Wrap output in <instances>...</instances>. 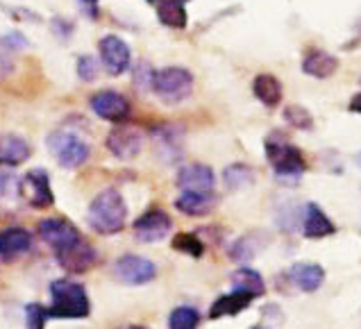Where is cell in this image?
<instances>
[{
  "instance_id": "6da1fadb",
  "label": "cell",
  "mask_w": 361,
  "mask_h": 329,
  "mask_svg": "<svg viewBox=\"0 0 361 329\" xmlns=\"http://www.w3.org/2000/svg\"><path fill=\"white\" fill-rule=\"evenodd\" d=\"M87 221L91 225V230L102 236L118 234L126 228L128 221V204L123 200V195L116 189L100 191L94 198V202L89 204Z\"/></svg>"
},
{
  "instance_id": "7a4b0ae2",
  "label": "cell",
  "mask_w": 361,
  "mask_h": 329,
  "mask_svg": "<svg viewBox=\"0 0 361 329\" xmlns=\"http://www.w3.org/2000/svg\"><path fill=\"white\" fill-rule=\"evenodd\" d=\"M266 159L271 163V168L275 170L277 180L282 184H298L302 178V173L307 170L305 155L288 139L282 135H271L264 143Z\"/></svg>"
},
{
  "instance_id": "3957f363",
  "label": "cell",
  "mask_w": 361,
  "mask_h": 329,
  "mask_svg": "<svg viewBox=\"0 0 361 329\" xmlns=\"http://www.w3.org/2000/svg\"><path fill=\"white\" fill-rule=\"evenodd\" d=\"M91 311V302L82 284L71 280H55L50 284V316L55 318H87Z\"/></svg>"
},
{
  "instance_id": "277c9868",
  "label": "cell",
  "mask_w": 361,
  "mask_h": 329,
  "mask_svg": "<svg viewBox=\"0 0 361 329\" xmlns=\"http://www.w3.org/2000/svg\"><path fill=\"white\" fill-rule=\"evenodd\" d=\"M46 146L61 168H80L91 155L89 143L82 139L78 132L66 130V128L50 132Z\"/></svg>"
},
{
  "instance_id": "5b68a950",
  "label": "cell",
  "mask_w": 361,
  "mask_h": 329,
  "mask_svg": "<svg viewBox=\"0 0 361 329\" xmlns=\"http://www.w3.org/2000/svg\"><path fill=\"white\" fill-rule=\"evenodd\" d=\"M152 91L164 102L175 105L191 96L193 91V75L182 66H166L161 70H154L152 77Z\"/></svg>"
},
{
  "instance_id": "8992f818",
  "label": "cell",
  "mask_w": 361,
  "mask_h": 329,
  "mask_svg": "<svg viewBox=\"0 0 361 329\" xmlns=\"http://www.w3.org/2000/svg\"><path fill=\"white\" fill-rule=\"evenodd\" d=\"M114 277L126 286H141L157 277V266L146 256L123 254L114 261Z\"/></svg>"
},
{
  "instance_id": "52a82bcc",
  "label": "cell",
  "mask_w": 361,
  "mask_h": 329,
  "mask_svg": "<svg viewBox=\"0 0 361 329\" xmlns=\"http://www.w3.org/2000/svg\"><path fill=\"white\" fill-rule=\"evenodd\" d=\"M132 230H134V239L141 243H159L171 234L173 221L164 209H150L134 221Z\"/></svg>"
},
{
  "instance_id": "ba28073f",
  "label": "cell",
  "mask_w": 361,
  "mask_h": 329,
  "mask_svg": "<svg viewBox=\"0 0 361 329\" xmlns=\"http://www.w3.org/2000/svg\"><path fill=\"white\" fill-rule=\"evenodd\" d=\"M18 193L23 195L35 209H48V207H53V202H55V193L50 189L48 173L44 168L30 170L25 178L18 182Z\"/></svg>"
},
{
  "instance_id": "9c48e42d",
  "label": "cell",
  "mask_w": 361,
  "mask_h": 329,
  "mask_svg": "<svg viewBox=\"0 0 361 329\" xmlns=\"http://www.w3.org/2000/svg\"><path fill=\"white\" fill-rule=\"evenodd\" d=\"M37 232L55 252L66 250V248H71V245L82 239L75 225L71 221H66V218H46V221H41Z\"/></svg>"
},
{
  "instance_id": "30bf717a",
  "label": "cell",
  "mask_w": 361,
  "mask_h": 329,
  "mask_svg": "<svg viewBox=\"0 0 361 329\" xmlns=\"http://www.w3.org/2000/svg\"><path fill=\"white\" fill-rule=\"evenodd\" d=\"M98 50H100L102 66H105L109 75H121L130 68V59H132L130 46L121 37H116V35L102 37Z\"/></svg>"
},
{
  "instance_id": "8fae6325",
  "label": "cell",
  "mask_w": 361,
  "mask_h": 329,
  "mask_svg": "<svg viewBox=\"0 0 361 329\" xmlns=\"http://www.w3.org/2000/svg\"><path fill=\"white\" fill-rule=\"evenodd\" d=\"M91 109L102 120L109 123H123L130 116V102L118 91H98L91 96Z\"/></svg>"
},
{
  "instance_id": "7c38bea8",
  "label": "cell",
  "mask_w": 361,
  "mask_h": 329,
  "mask_svg": "<svg viewBox=\"0 0 361 329\" xmlns=\"http://www.w3.org/2000/svg\"><path fill=\"white\" fill-rule=\"evenodd\" d=\"M57 254V263L68 273H87L89 268H94L98 263V252L91 243H87L85 239H80L78 243H73L66 250H59Z\"/></svg>"
},
{
  "instance_id": "4fadbf2b",
  "label": "cell",
  "mask_w": 361,
  "mask_h": 329,
  "mask_svg": "<svg viewBox=\"0 0 361 329\" xmlns=\"http://www.w3.org/2000/svg\"><path fill=\"white\" fill-rule=\"evenodd\" d=\"M116 125L118 128L107 137V148H109V152L114 157L130 161V159H134L141 152V148H143V135L137 128L121 125V123H116Z\"/></svg>"
},
{
  "instance_id": "5bb4252c",
  "label": "cell",
  "mask_w": 361,
  "mask_h": 329,
  "mask_svg": "<svg viewBox=\"0 0 361 329\" xmlns=\"http://www.w3.org/2000/svg\"><path fill=\"white\" fill-rule=\"evenodd\" d=\"M175 207L187 216H207L219 207V195L212 191H182V195L175 200Z\"/></svg>"
},
{
  "instance_id": "9a60e30c",
  "label": "cell",
  "mask_w": 361,
  "mask_h": 329,
  "mask_svg": "<svg viewBox=\"0 0 361 329\" xmlns=\"http://www.w3.org/2000/svg\"><path fill=\"white\" fill-rule=\"evenodd\" d=\"M288 280H291L298 289L305 293H316L325 282V271L321 263H312V261H300L293 263L288 268Z\"/></svg>"
},
{
  "instance_id": "2e32d148",
  "label": "cell",
  "mask_w": 361,
  "mask_h": 329,
  "mask_svg": "<svg viewBox=\"0 0 361 329\" xmlns=\"http://www.w3.org/2000/svg\"><path fill=\"white\" fill-rule=\"evenodd\" d=\"M216 184V175L204 163H187L178 173V187L182 191H212Z\"/></svg>"
},
{
  "instance_id": "e0dca14e",
  "label": "cell",
  "mask_w": 361,
  "mask_h": 329,
  "mask_svg": "<svg viewBox=\"0 0 361 329\" xmlns=\"http://www.w3.org/2000/svg\"><path fill=\"white\" fill-rule=\"evenodd\" d=\"M302 232L307 239H325V236L336 234V225L316 202H309L302 213Z\"/></svg>"
},
{
  "instance_id": "ac0fdd59",
  "label": "cell",
  "mask_w": 361,
  "mask_h": 329,
  "mask_svg": "<svg viewBox=\"0 0 361 329\" xmlns=\"http://www.w3.org/2000/svg\"><path fill=\"white\" fill-rule=\"evenodd\" d=\"M32 248V236L23 228H9L0 232V259L14 261Z\"/></svg>"
},
{
  "instance_id": "d6986e66",
  "label": "cell",
  "mask_w": 361,
  "mask_h": 329,
  "mask_svg": "<svg viewBox=\"0 0 361 329\" xmlns=\"http://www.w3.org/2000/svg\"><path fill=\"white\" fill-rule=\"evenodd\" d=\"M336 70H338V59L332 53H327V50H321V48L307 50V55L302 59V73L305 75L325 80V77H332Z\"/></svg>"
},
{
  "instance_id": "ffe728a7",
  "label": "cell",
  "mask_w": 361,
  "mask_h": 329,
  "mask_svg": "<svg viewBox=\"0 0 361 329\" xmlns=\"http://www.w3.org/2000/svg\"><path fill=\"white\" fill-rule=\"evenodd\" d=\"M154 137V148H157L159 157L173 163L175 159L182 157V130L180 128H173V125H161L152 132Z\"/></svg>"
},
{
  "instance_id": "44dd1931",
  "label": "cell",
  "mask_w": 361,
  "mask_h": 329,
  "mask_svg": "<svg viewBox=\"0 0 361 329\" xmlns=\"http://www.w3.org/2000/svg\"><path fill=\"white\" fill-rule=\"evenodd\" d=\"M30 143L18 135H0V166H20L30 157Z\"/></svg>"
},
{
  "instance_id": "7402d4cb",
  "label": "cell",
  "mask_w": 361,
  "mask_h": 329,
  "mask_svg": "<svg viewBox=\"0 0 361 329\" xmlns=\"http://www.w3.org/2000/svg\"><path fill=\"white\" fill-rule=\"evenodd\" d=\"M252 94L257 96V100L262 102L266 107H277L282 102L284 96V89H282V82L277 80L271 73H262L257 75L252 82Z\"/></svg>"
},
{
  "instance_id": "603a6c76",
  "label": "cell",
  "mask_w": 361,
  "mask_h": 329,
  "mask_svg": "<svg viewBox=\"0 0 361 329\" xmlns=\"http://www.w3.org/2000/svg\"><path fill=\"white\" fill-rule=\"evenodd\" d=\"M252 300H255V297H250L247 293H241V291H234V289H232V293L219 297V300H216V302L212 304L209 318H212V321H216V318L236 316V314H241L243 309H247Z\"/></svg>"
},
{
  "instance_id": "cb8c5ba5",
  "label": "cell",
  "mask_w": 361,
  "mask_h": 329,
  "mask_svg": "<svg viewBox=\"0 0 361 329\" xmlns=\"http://www.w3.org/2000/svg\"><path fill=\"white\" fill-rule=\"evenodd\" d=\"M232 289L247 293L250 297H262L266 293V284H264V277L259 273L243 266V268H239L232 275Z\"/></svg>"
},
{
  "instance_id": "d4e9b609",
  "label": "cell",
  "mask_w": 361,
  "mask_h": 329,
  "mask_svg": "<svg viewBox=\"0 0 361 329\" xmlns=\"http://www.w3.org/2000/svg\"><path fill=\"white\" fill-rule=\"evenodd\" d=\"M157 16L166 27H187V7L184 0H157Z\"/></svg>"
},
{
  "instance_id": "484cf974",
  "label": "cell",
  "mask_w": 361,
  "mask_h": 329,
  "mask_svg": "<svg viewBox=\"0 0 361 329\" xmlns=\"http://www.w3.org/2000/svg\"><path fill=\"white\" fill-rule=\"evenodd\" d=\"M223 180L228 191H241L255 184V170L247 163H232V166L225 168Z\"/></svg>"
},
{
  "instance_id": "4316f807",
  "label": "cell",
  "mask_w": 361,
  "mask_h": 329,
  "mask_svg": "<svg viewBox=\"0 0 361 329\" xmlns=\"http://www.w3.org/2000/svg\"><path fill=\"white\" fill-rule=\"evenodd\" d=\"M200 325V314L193 306H178L169 316V327L171 329H195Z\"/></svg>"
},
{
  "instance_id": "83f0119b",
  "label": "cell",
  "mask_w": 361,
  "mask_h": 329,
  "mask_svg": "<svg viewBox=\"0 0 361 329\" xmlns=\"http://www.w3.org/2000/svg\"><path fill=\"white\" fill-rule=\"evenodd\" d=\"M173 248L178 250V252H182V254L195 256V259L204 254V243L195 234H189V232H182V234L175 236V239H173Z\"/></svg>"
},
{
  "instance_id": "f1b7e54d",
  "label": "cell",
  "mask_w": 361,
  "mask_h": 329,
  "mask_svg": "<svg viewBox=\"0 0 361 329\" xmlns=\"http://www.w3.org/2000/svg\"><path fill=\"white\" fill-rule=\"evenodd\" d=\"M257 252H259V243H257L252 234H247V236H241V239L232 245L230 256L234 261H250L252 256H257Z\"/></svg>"
},
{
  "instance_id": "f546056e",
  "label": "cell",
  "mask_w": 361,
  "mask_h": 329,
  "mask_svg": "<svg viewBox=\"0 0 361 329\" xmlns=\"http://www.w3.org/2000/svg\"><path fill=\"white\" fill-rule=\"evenodd\" d=\"M284 120L295 130H312L314 128V116L300 105H288L284 109Z\"/></svg>"
},
{
  "instance_id": "4dcf8cb0",
  "label": "cell",
  "mask_w": 361,
  "mask_h": 329,
  "mask_svg": "<svg viewBox=\"0 0 361 329\" xmlns=\"http://www.w3.org/2000/svg\"><path fill=\"white\" fill-rule=\"evenodd\" d=\"M46 318H48V311L39 302H32V304L25 306V323H27V327L44 329L46 327Z\"/></svg>"
},
{
  "instance_id": "1f68e13d",
  "label": "cell",
  "mask_w": 361,
  "mask_h": 329,
  "mask_svg": "<svg viewBox=\"0 0 361 329\" xmlns=\"http://www.w3.org/2000/svg\"><path fill=\"white\" fill-rule=\"evenodd\" d=\"M98 70H100V66H98V61L94 57L85 55V57L78 59V77L82 82H94L98 77Z\"/></svg>"
},
{
  "instance_id": "d6a6232c",
  "label": "cell",
  "mask_w": 361,
  "mask_h": 329,
  "mask_svg": "<svg viewBox=\"0 0 361 329\" xmlns=\"http://www.w3.org/2000/svg\"><path fill=\"white\" fill-rule=\"evenodd\" d=\"M152 77H154V68L148 64V61H141V64L134 68V85H137L141 91L152 89Z\"/></svg>"
},
{
  "instance_id": "836d02e7",
  "label": "cell",
  "mask_w": 361,
  "mask_h": 329,
  "mask_svg": "<svg viewBox=\"0 0 361 329\" xmlns=\"http://www.w3.org/2000/svg\"><path fill=\"white\" fill-rule=\"evenodd\" d=\"M18 178L9 175L5 170H0V195H14L18 193Z\"/></svg>"
},
{
  "instance_id": "e575fe53",
  "label": "cell",
  "mask_w": 361,
  "mask_h": 329,
  "mask_svg": "<svg viewBox=\"0 0 361 329\" xmlns=\"http://www.w3.org/2000/svg\"><path fill=\"white\" fill-rule=\"evenodd\" d=\"M0 46H5V48H9V50H16V48H23V46H27V41L20 37L18 32H9V35H5V37H0Z\"/></svg>"
},
{
  "instance_id": "d590c367",
  "label": "cell",
  "mask_w": 361,
  "mask_h": 329,
  "mask_svg": "<svg viewBox=\"0 0 361 329\" xmlns=\"http://www.w3.org/2000/svg\"><path fill=\"white\" fill-rule=\"evenodd\" d=\"M53 27L57 37H61V32H66V39L71 37V32H73V23H68V20H61V18H55L53 20Z\"/></svg>"
},
{
  "instance_id": "8d00e7d4",
  "label": "cell",
  "mask_w": 361,
  "mask_h": 329,
  "mask_svg": "<svg viewBox=\"0 0 361 329\" xmlns=\"http://www.w3.org/2000/svg\"><path fill=\"white\" fill-rule=\"evenodd\" d=\"M348 109L353 111V114H361V91H359V94H355L353 98H350Z\"/></svg>"
},
{
  "instance_id": "74e56055",
  "label": "cell",
  "mask_w": 361,
  "mask_h": 329,
  "mask_svg": "<svg viewBox=\"0 0 361 329\" xmlns=\"http://www.w3.org/2000/svg\"><path fill=\"white\" fill-rule=\"evenodd\" d=\"M80 5L89 9L91 18H96V5H98V0H80Z\"/></svg>"
},
{
  "instance_id": "f35d334b",
  "label": "cell",
  "mask_w": 361,
  "mask_h": 329,
  "mask_svg": "<svg viewBox=\"0 0 361 329\" xmlns=\"http://www.w3.org/2000/svg\"><path fill=\"white\" fill-rule=\"evenodd\" d=\"M357 161H359V166H361V155H359V157H357Z\"/></svg>"
},
{
  "instance_id": "ab89813d",
  "label": "cell",
  "mask_w": 361,
  "mask_h": 329,
  "mask_svg": "<svg viewBox=\"0 0 361 329\" xmlns=\"http://www.w3.org/2000/svg\"><path fill=\"white\" fill-rule=\"evenodd\" d=\"M146 3H157V0H146Z\"/></svg>"
},
{
  "instance_id": "60d3db41",
  "label": "cell",
  "mask_w": 361,
  "mask_h": 329,
  "mask_svg": "<svg viewBox=\"0 0 361 329\" xmlns=\"http://www.w3.org/2000/svg\"><path fill=\"white\" fill-rule=\"evenodd\" d=\"M184 3H187V0H184Z\"/></svg>"
}]
</instances>
